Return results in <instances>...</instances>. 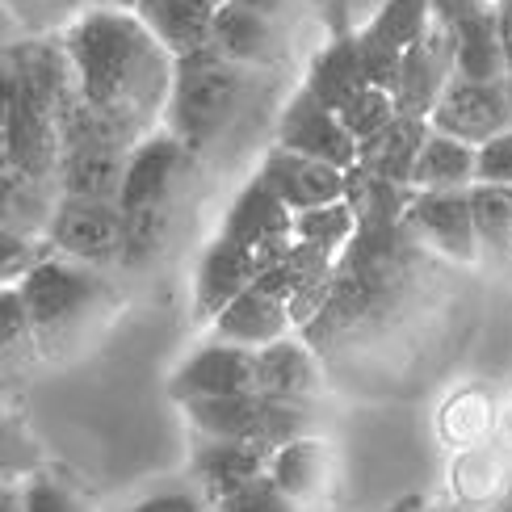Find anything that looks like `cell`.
Segmentation results:
<instances>
[{"label":"cell","mask_w":512,"mask_h":512,"mask_svg":"<svg viewBox=\"0 0 512 512\" xmlns=\"http://www.w3.org/2000/svg\"><path fill=\"white\" fill-rule=\"evenodd\" d=\"M206 328H210V336L231 340V345H240V349H261V345H269V340L294 332L286 303L282 298H273V294H265L256 282L231 298V303L210 319Z\"/></svg>","instance_id":"ac0fdd59"},{"label":"cell","mask_w":512,"mask_h":512,"mask_svg":"<svg viewBox=\"0 0 512 512\" xmlns=\"http://www.w3.org/2000/svg\"><path fill=\"white\" fill-rule=\"evenodd\" d=\"M454 72L466 80H504V38L496 5L454 26Z\"/></svg>","instance_id":"cb8c5ba5"},{"label":"cell","mask_w":512,"mask_h":512,"mask_svg":"<svg viewBox=\"0 0 512 512\" xmlns=\"http://www.w3.org/2000/svg\"><path fill=\"white\" fill-rule=\"evenodd\" d=\"M30 357H38V345H34L26 303H21V290L0 286V366H21Z\"/></svg>","instance_id":"f546056e"},{"label":"cell","mask_w":512,"mask_h":512,"mask_svg":"<svg viewBox=\"0 0 512 512\" xmlns=\"http://www.w3.org/2000/svg\"><path fill=\"white\" fill-rule=\"evenodd\" d=\"M487 5H500V0H487Z\"/></svg>","instance_id":"f6af8a7d"},{"label":"cell","mask_w":512,"mask_h":512,"mask_svg":"<svg viewBox=\"0 0 512 512\" xmlns=\"http://www.w3.org/2000/svg\"><path fill=\"white\" fill-rule=\"evenodd\" d=\"M210 47L240 68H273L286 55V21L223 0L215 9V21H210Z\"/></svg>","instance_id":"5bb4252c"},{"label":"cell","mask_w":512,"mask_h":512,"mask_svg":"<svg viewBox=\"0 0 512 512\" xmlns=\"http://www.w3.org/2000/svg\"><path fill=\"white\" fill-rule=\"evenodd\" d=\"M256 277H261V256L215 231V240L202 248L198 269H194V319L210 324Z\"/></svg>","instance_id":"9a60e30c"},{"label":"cell","mask_w":512,"mask_h":512,"mask_svg":"<svg viewBox=\"0 0 512 512\" xmlns=\"http://www.w3.org/2000/svg\"><path fill=\"white\" fill-rule=\"evenodd\" d=\"M55 34L72 63L76 97L126 147L160 131L173 89V55L135 17V9L84 5Z\"/></svg>","instance_id":"6da1fadb"},{"label":"cell","mask_w":512,"mask_h":512,"mask_svg":"<svg viewBox=\"0 0 512 512\" xmlns=\"http://www.w3.org/2000/svg\"><path fill=\"white\" fill-rule=\"evenodd\" d=\"M189 429L202 437H236L256 441L265 450H277L294 437L315 429V412L307 399H282L265 391H240V395H210L181 403Z\"/></svg>","instance_id":"277c9868"},{"label":"cell","mask_w":512,"mask_h":512,"mask_svg":"<svg viewBox=\"0 0 512 512\" xmlns=\"http://www.w3.org/2000/svg\"><path fill=\"white\" fill-rule=\"evenodd\" d=\"M479 9H487V0H429V13L437 26H462L466 17H475Z\"/></svg>","instance_id":"8d00e7d4"},{"label":"cell","mask_w":512,"mask_h":512,"mask_svg":"<svg viewBox=\"0 0 512 512\" xmlns=\"http://www.w3.org/2000/svg\"><path fill=\"white\" fill-rule=\"evenodd\" d=\"M479 181V147L429 126L412 164V189H471Z\"/></svg>","instance_id":"603a6c76"},{"label":"cell","mask_w":512,"mask_h":512,"mask_svg":"<svg viewBox=\"0 0 512 512\" xmlns=\"http://www.w3.org/2000/svg\"><path fill=\"white\" fill-rule=\"evenodd\" d=\"M42 471V441L26 429V420L0 408V479L26 483Z\"/></svg>","instance_id":"f1b7e54d"},{"label":"cell","mask_w":512,"mask_h":512,"mask_svg":"<svg viewBox=\"0 0 512 512\" xmlns=\"http://www.w3.org/2000/svg\"><path fill=\"white\" fill-rule=\"evenodd\" d=\"M252 68H240L215 47H198L189 55L173 59V89H168L164 105V131L177 135L189 152L202 156L206 147H215L223 131L236 122L244 93H248Z\"/></svg>","instance_id":"3957f363"},{"label":"cell","mask_w":512,"mask_h":512,"mask_svg":"<svg viewBox=\"0 0 512 512\" xmlns=\"http://www.w3.org/2000/svg\"><path fill=\"white\" fill-rule=\"evenodd\" d=\"M0 512H26V483L0 479Z\"/></svg>","instance_id":"60d3db41"},{"label":"cell","mask_w":512,"mask_h":512,"mask_svg":"<svg viewBox=\"0 0 512 512\" xmlns=\"http://www.w3.org/2000/svg\"><path fill=\"white\" fill-rule=\"evenodd\" d=\"M424 135H429V118L395 114L374 139L357 143V168L370 177H382V181L412 185V164L420 156Z\"/></svg>","instance_id":"ffe728a7"},{"label":"cell","mask_w":512,"mask_h":512,"mask_svg":"<svg viewBox=\"0 0 512 512\" xmlns=\"http://www.w3.org/2000/svg\"><path fill=\"white\" fill-rule=\"evenodd\" d=\"M479 181L512 185V126L487 143H479Z\"/></svg>","instance_id":"e575fe53"},{"label":"cell","mask_w":512,"mask_h":512,"mask_svg":"<svg viewBox=\"0 0 512 512\" xmlns=\"http://www.w3.org/2000/svg\"><path fill=\"white\" fill-rule=\"evenodd\" d=\"M471 215L483 265H512V185L475 181L471 185Z\"/></svg>","instance_id":"d4e9b609"},{"label":"cell","mask_w":512,"mask_h":512,"mask_svg":"<svg viewBox=\"0 0 512 512\" xmlns=\"http://www.w3.org/2000/svg\"><path fill=\"white\" fill-rule=\"evenodd\" d=\"M256 173H261L265 185L286 202L290 215L311 210V206H324V202H336V198L349 194V173L345 168L311 160V156H298V152H290V147H277V143L265 152V160H261Z\"/></svg>","instance_id":"4fadbf2b"},{"label":"cell","mask_w":512,"mask_h":512,"mask_svg":"<svg viewBox=\"0 0 512 512\" xmlns=\"http://www.w3.org/2000/svg\"><path fill=\"white\" fill-rule=\"evenodd\" d=\"M496 13H500V38H504V89L512 101V0H500Z\"/></svg>","instance_id":"f35d334b"},{"label":"cell","mask_w":512,"mask_h":512,"mask_svg":"<svg viewBox=\"0 0 512 512\" xmlns=\"http://www.w3.org/2000/svg\"><path fill=\"white\" fill-rule=\"evenodd\" d=\"M454 76V30L429 21L408 51L399 59V80H395V110L412 118H429L441 89Z\"/></svg>","instance_id":"8fae6325"},{"label":"cell","mask_w":512,"mask_h":512,"mask_svg":"<svg viewBox=\"0 0 512 512\" xmlns=\"http://www.w3.org/2000/svg\"><path fill=\"white\" fill-rule=\"evenodd\" d=\"M42 256H47V244L34 236H21V231L0 223V286H17Z\"/></svg>","instance_id":"d6a6232c"},{"label":"cell","mask_w":512,"mask_h":512,"mask_svg":"<svg viewBox=\"0 0 512 512\" xmlns=\"http://www.w3.org/2000/svg\"><path fill=\"white\" fill-rule=\"evenodd\" d=\"M328 471H332V454L315 433L294 437L269 454V475L298 508H311L319 496H324Z\"/></svg>","instance_id":"7402d4cb"},{"label":"cell","mask_w":512,"mask_h":512,"mask_svg":"<svg viewBox=\"0 0 512 512\" xmlns=\"http://www.w3.org/2000/svg\"><path fill=\"white\" fill-rule=\"evenodd\" d=\"M173 231V210H122V269L152 265Z\"/></svg>","instance_id":"4316f807"},{"label":"cell","mask_w":512,"mask_h":512,"mask_svg":"<svg viewBox=\"0 0 512 512\" xmlns=\"http://www.w3.org/2000/svg\"><path fill=\"white\" fill-rule=\"evenodd\" d=\"M277 147H290L298 156H311V160H324L336 168H357V139L345 131V122L332 105H324L311 89L298 84V93L282 105L277 114Z\"/></svg>","instance_id":"30bf717a"},{"label":"cell","mask_w":512,"mask_h":512,"mask_svg":"<svg viewBox=\"0 0 512 512\" xmlns=\"http://www.w3.org/2000/svg\"><path fill=\"white\" fill-rule=\"evenodd\" d=\"M403 227L412 240L441 252L445 261L479 265L471 189H412L408 206H403Z\"/></svg>","instance_id":"52a82bcc"},{"label":"cell","mask_w":512,"mask_h":512,"mask_svg":"<svg viewBox=\"0 0 512 512\" xmlns=\"http://www.w3.org/2000/svg\"><path fill=\"white\" fill-rule=\"evenodd\" d=\"M236 5H248L265 17H277V21H290V13L298 9V0H236Z\"/></svg>","instance_id":"ab89813d"},{"label":"cell","mask_w":512,"mask_h":512,"mask_svg":"<svg viewBox=\"0 0 512 512\" xmlns=\"http://www.w3.org/2000/svg\"><path fill=\"white\" fill-rule=\"evenodd\" d=\"M219 0H135V17L156 34L168 55H189L210 42Z\"/></svg>","instance_id":"d6986e66"},{"label":"cell","mask_w":512,"mask_h":512,"mask_svg":"<svg viewBox=\"0 0 512 512\" xmlns=\"http://www.w3.org/2000/svg\"><path fill=\"white\" fill-rule=\"evenodd\" d=\"M252 387L265 395H282V399H315L319 391V361L311 340L298 336H277L269 345L252 349Z\"/></svg>","instance_id":"e0dca14e"},{"label":"cell","mask_w":512,"mask_h":512,"mask_svg":"<svg viewBox=\"0 0 512 512\" xmlns=\"http://www.w3.org/2000/svg\"><path fill=\"white\" fill-rule=\"evenodd\" d=\"M240 391H256L252 387V349H240L219 336H210L206 345H198L177 366V374L168 378V395L177 403L210 399V395H240Z\"/></svg>","instance_id":"7c38bea8"},{"label":"cell","mask_w":512,"mask_h":512,"mask_svg":"<svg viewBox=\"0 0 512 512\" xmlns=\"http://www.w3.org/2000/svg\"><path fill=\"white\" fill-rule=\"evenodd\" d=\"M336 114H340L345 131H349L357 143H366V139H374L399 110H395V97H391L387 89H378V84H366V89H357Z\"/></svg>","instance_id":"4dcf8cb0"},{"label":"cell","mask_w":512,"mask_h":512,"mask_svg":"<svg viewBox=\"0 0 512 512\" xmlns=\"http://www.w3.org/2000/svg\"><path fill=\"white\" fill-rule=\"evenodd\" d=\"M84 5H101V9H135V0H84Z\"/></svg>","instance_id":"7bdbcfd3"},{"label":"cell","mask_w":512,"mask_h":512,"mask_svg":"<svg viewBox=\"0 0 512 512\" xmlns=\"http://www.w3.org/2000/svg\"><path fill=\"white\" fill-rule=\"evenodd\" d=\"M26 303L38 357H68L110 319L118 290L101 265H84L72 256H47L17 282Z\"/></svg>","instance_id":"7a4b0ae2"},{"label":"cell","mask_w":512,"mask_h":512,"mask_svg":"<svg viewBox=\"0 0 512 512\" xmlns=\"http://www.w3.org/2000/svg\"><path fill=\"white\" fill-rule=\"evenodd\" d=\"M349 5H353V26H357V21L366 17L370 9H378V5H382V0H349Z\"/></svg>","instance_id":"b9f144b4"},{"label":"cell","mask_w":512,"mask_h":512,"mask_svg":"<svg viewBox=\"0 0 512 512\" xmlns=\"http://www.w3.org/2000/svg\"><path fill=\"white\" fill-rule=\"evenodd\" d=\"M219 5H223V0H219Z\"/></svg>","instance_id":"bcb514c9"},{"label":"cell","mask_w":512,"mask_h":512,"mask_svg":"<svg viewBox=\"0 0 512 512\" xmlns=\"http://www.w3.org/2000/svg\"><path fill=\"white\" fill-rule=\"evenodd\" d=\"M429 21H433L429 0H382L378 9H370L366 17L357 21V26L370 30L382 42H391L395 51H408L412 42L429 30Z\"/></svg>","instance_id":"83f0119b"},{"label":"cell","mask_w":512,"mask_h":512,"mask_svg":"<svg viewBox=\"0 0 512 512\" xmlns=\"http://www.w3.org/2000/svg\"><path fill=\"white\" fill-rule=\"evenodd\" d=\"M26 512H93V508L72 487H63L47 471H38L34 479H26Z\"/></svg>","instance_id":"836d02e7"},{"label":"cell","mask_w":512,"mask_h":512,"mask_svg":"<svg viewBox=\"0 0 512 512\" xmlns=\"http://www.w3.org/2000/svg\"><path fill=\"white\" fill-rule=\"evenodd\" d=\"M219 236L252 248L256 256H261V273H265L277 261V256H282L294 244V215L286 210V202L265 185V177L252 173L236 189V198L227 202L223 223H219Z\"/></svg>","instance_id":"ba28073f"},{"label":"cell","mask_w":512,"mask_h":512,"mask_svg":"<svg viewBox=\"0 0 512 512\" xmlns=\"http://www.w3.org/2000/svg\"><path fill=\"white\" fill-rule=\"evenodd\" d=\"M353 236H357V215H353L349 198H336V202L298 210L294 215V240L332 256V261H340V252L353 244Z\"/></svg>","instance_id":"484cf974"},{"label":"cell","mask_w":512,"mask_h":512,"mask_svg":"<svg viewBox=\"0 0 512 512\" xmlns=\"http://www.w3.org/2000/svg\"><path fill=\"white\" fill-rule=\"evenodd\" d=\"M366 72H361V51H357V26L353 30H332L328 42L311 55V68L303 76V89H311L324 105L340 110L357 89H366Z\"/></svg>","instance_id":"44dd1931"},{"label":"cell","mask_w":512,"mask_h":512,"mask_svg":"<svg viewBox=\"0 0 512 512\" xmlns=\"http://www.w3.org/2000/svg\"><path fill=\"white\" fill-rule=\"evenodd\" d=\"M311 9L328 21V34L332 30H353V5L349 0H311Z\"/></svg>","instance_id":"74e56055"},{"label":"cell","mask_w":512,"mask_h":512,"mask_svg":"<svg viewBox=\"0 0 512 512\" xmlns=\"http://www.w3.org/2000/svg\"><path fill=\"white\" fill-rule=\"evenodd\" d=\"M210 504L202 500V492H156V496H143L131 508L122 512H206Z\"/></svg>","instance_id":"d590c367"},{"label":"cell","mask_w":512,"mask_h":512,"mask_svg":"<svg viewBox=\"0 0 512 512\" xmlns=\"http://www.w3.org/2000/svg\"><path fill=\"white\" fill-rule=\"evenodd\" d=\"M42 244L59 256H72V261L110 269L122 256V206L110 198L59 194L51 223L42 231Z\"/></svg>","instance_id":"8992f818"},{"label":"cell","mask_w":512,"mask_h":512,"mask_svg":"<svg viewBox=\"0 0 512 512\" xmlns=\"http://www.w3.org/2000/svg\"><path fill=\"white\" fill-rule=\"evenodd\" d=\"M269 454L256 441H236V437H202L194 433V483L206 504L223 500L227 492H236L240 483L256 479L269 471Z\"/></svg>","instance_id":"2e32d148"},{"label":"cell","mask_w":512,"mask_h":512,"mask_svg":"<svg viewBox=\"0 0 512 512\" xmlns=\"http://www.w3.org/2000/svg\"><path fill=\"white\" fill-rule=\"evenodd\" d=\"M429 126L441 135H454L466 143H487L492 135L508 131L512 126V101L504 80H466V76H450V84L441 89L437 105L429 110Z\"/></svg>","instance_id":"9c48e42d"},{"label":"cell","mask_w":512,"mask_h":512,"mask_svg":"<svg viewBox=\"0 0 512 512\" xmlns=\"http://www.w3.org/2000/svg\"><path fill=\"white\" fill-rule=\"evenodd\" d=\"M5 5H9V9H17V0H5Z\"/></svg>","instance_id":"ee69618b"},{"label":"cell","mask_w":512,"mask_h":512,"mask_svg":"<svg viewBox=\"0 0 512 512\" xmlns=\"http://www.w3.org/2000/svg\"><path fill=\"white\" fill-rule=\"evenodd\" d=\"M210 512H303V508H298L282 487H277V479L265 471V475L240 483L236 492H227L223 500H215Z\"/></svg>","instance_id":"1f68e13d"},{"label":"cell","mask_w":512,"mask_h":512,"mask_svg":"<svg viewBox=\"0 0 512 512\" xmlns=\"http://www.w3.org/2000/svg\"><path fill=\"white\" fill-rule=\"evenodd\" d=\"M198 156L189 147L168 135L164 126L152 135H143L131 152H126V173L118 189L122 210H177V198L194 173Z\"/></svg>","instance_id":"5b68a950"}]
</instances>
